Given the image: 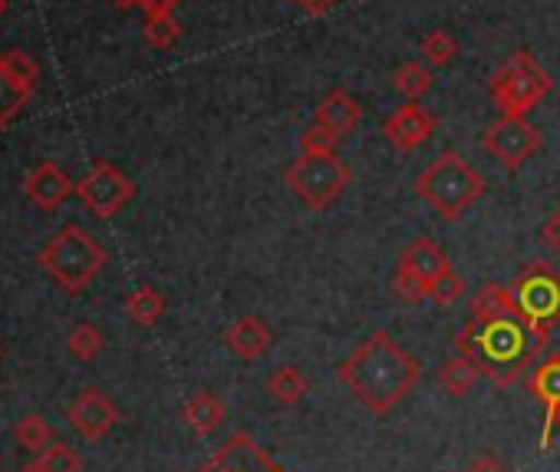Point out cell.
I'll list each match as a JSON object with an SVG mask.
<instances>
[{
	"label": "cell",
	"mask_w": 560,
	"mask_h": 472,
	"mask_svg": "<svg viewBox=\"0 0 560 472\" xmlns=\"http://www.w3.org/2000/svg\"><path fill=\"white\" fill-rule=\"evenodd\" d=\"M527 390H530V396H534V400H540V403H544V410H547L544 426H547V423L557 416V410H560V354L544 357V360L530 370V377H527Z\"/></svg>",
	"instance_id": "18"
},
{
	"label": "cell",
	"mask_w": 560,
	"mask_h": 472,
	"mask_svg": "<svg viewBox=\"0 0 560 472\" xmlns=\"http://www.w3.org/2000/svg\"><path fill=\"white\" fill-rule=\"evenodd\" d=\"M14 439H18L24 449H31V452H44L47 446L57 442V439H54V426H50L40 413L21 416L18 426H14Z\"/></svg>",
	"instance_id": "26"
},
{
	"label": "cell",
	"mask_w": 560,
	"mask_h": 472,
	"mask_svg": "<svg viewBox=\"0 0 560 472\" xmlns=\"http://www.w3.org/2000/svg\"><path fill=\"white\" fill-rule=\"evenodd\" d=\"M284 182L307 208L324 211L347 192L353 172L343 159H337V152H301L288 165Z\"/></svg>",
	"instance_id": "5"
},
{
	"label": "cell",
	"mask_w": 560,
	"mask_h": 472,
	"mask_svg": "<svg viewBox=\"0 0 560 472\" xmlns=\"http://www.w3.org/2000/svg\"><path fill=\"white\" fill-rule=\"evenodd\" d=\"M37 262L67 295H83L106 268L109 255L83 225H67L40 249Z\"/></svg>",
	"instance_id": "3"
},
{
	"label": "cell",
	"mask_w": 560,
	"mask_h": 472,
	"mask_svg": "<svg viewBox=\"0 0 560 472\" xmlns=\"http://www.w3.org/2000/svg\"><path fill=\"white\" fill-rule=\"evenodd\" d=\"M468 311H471V318H478V321H491V318L517 314V304H514L511 285H498V281L481 285V288L471 295Z\"/></svg>",
	"instance_id": "19"
},
{
	"label": "cell",
	"mask_w": 560,
	"mask_h": 472,
	"mask_svg": "<svg viewBox=\"0 0 560 472\" xmlns=\"http://www.w3.org/2000/svg\"><path fill=\"white\" fill-rule=\"evenodd\" d=\"M547 344L550 334L534 331L521 314H504L491 321L471 318L455 337V350L468 357L494 387H514L537 364Z\"/></svg>",
	"instance_id": "2"
},
{
	"label": "cell",
	"mask_w": 560,
	"mask_h": 472,
	"mask_svg": "<svg viewBox=\"0 0 560 472\" xmlns=\"http://www.w3.org/2000/svg\"><path fill=\"white\" fill-rule=\"evenodd\" d=\"M126 314H129V321L139 324V327H155V324L162 321V314H165V298H162L155 288L142 285V288H136V291L126 298Z\"/></svg>",
	"instance_id": "21"
},
{
	"label": "cell",
	"mask_w": 560,
	"mask_h": 472,
	"mask_svg": "<svg viewBox=\"0 0 560 472\" xmlns=\"http://www.w3.org/2000/svg\"><path fill=\"white\" fill-rule=\"evenodd\" d=\"M178 4H182V0H132V8H139L145 18H152V14H172Z\"/></svg>",
	"instance_id": "35"
},
{
	"label": "cell",
	"mask_w": 560,
	"mask_h": 472,
	"mask_svg": "<svg viewBox=\"0 0 560 472\" xmlns=\"http://www.w3.org/2000/svg\"><path fill=\"white\" fill-rule=\"evenodd\" d=\"M31 96H34V90L18 83L4 67H0V129H8L21 116V110L27 106Z\"/></svg>",
	"instance_id": "24"
},
{
	"label": "cell",
	"mask_w": 560,
	"mask_h": 472,
	"mask_svg": "<svg viewBox=\"0 0 560 472\" xmlns=\"http://www.w3.org/2000/svg\"><path fill=\"white\" fill-rule=\"evenodd\" d=\"M517 314L540 334H550L560 324V272L547 262H527L511 281Z\"/></svg>",
	"instance_id": "7"
},
{
	"label": "cell",
	"mask_w": 560,
	"mask_h": 472,
	"mask_svg": "<svg viewBox=\"0 0 560 472\" xmlns=\"http://www.w3.org/2000/svg\"><path fill=\"white\" fill-rule=\"evenodd\" d=\"M550 87L553 80L547 70L527 50H514L491 77V100L501 116H527L550 93Z\"/></svg>",
	"instance_id": "6"
},
{
	"label": "cell",
	"mask_w": 560,
	"mask_h": 472,
	"mask_svg": "<svg viewBox=\"0 0 560 472\" xmlns=\"http://www.w3.org/2000/svg\"><path fill=\"white\" fill-rule=\"evenodd\" d=\"M307 390H311V380H307L298 367H291V364L277 367V370L270 373V380H267V393H270L277 403H284V406L301 403V400L307 396Z\"/></svg>",
	"instance_id": "20"
},
{
	"label": "cell",
	"mask_w": 560,
	"mask_h": 472,
	"mask_svg": "<svg viewBox=\"0 0 560 472\" xmlns=\"http://www.w3.org/2000/svg\"><path fill=\"white\" fill-rule=\"evenodd\" d=\"M142 37L152 50H168L182 41V24L175 21V14H152L145 18Z\"/></svg>",
	"instance_id": "27"
},
{
	"label": "cell",
	"mask_w": 560,
	"mask_h": 472,
	"mask_svg": "<svg viewBox=\"0 0 560 472\" xmlns=\"http://www.w3.org/2000/svg\"><path fill=\"white\" fill-rule=\"evenodd\" d=\"M399 265H406L419 281H425V288H432V281L452 268L445 252L432 239H416L412 245H406V252L399 255Z\"/></svg>",
	"instance_id": "16"
},
{
	"label": "cell",
	"mask_w": 560,
	"mask_h": 472,
	"mask_svg": "<svg viewBox=\"0 0 560 472\" xmlns=\"http://www.w3.org/2000/svg\"><path fill=\"white\" fill-rule=\"evenodd\" d=\"M8 14V0H0V18H4Z\"/></svg>",
	"instance_id": "38"
},
{
	"label": "cell",
	"mask_w": 560,
	"mask_h": 472,
	"mask_svg": "<svg viewBox=\"0 0 560 472\" xmlns=\"http://www.w3.org/2000/svg\"><path fill=\"white\" fill-rule=\"evenodd\" d=\"M422 57H425L432 67H445V64H452V60L458 57V41H455L448 31L435 27V31H429V34L422 37Z\"/></svg>",
	"instance_id": "28"
},
{
	"label": "cell",
	"mask_w": 560,
	"mask_h": 472,
	"mask_svg": "<svg viewBox=\"0 0 560 472\" xmlns=\"http://www.w3.org/2000/svg\"><path fill=\"white\" fill-rule=\"evenodd\" d=\"M540 239L547 242V249L550 252H557L560 255V208L544 221V228H540Z\"/></svg>",
	"instance_id": "34"
},
{
	"label": "cell",
	"mask_w": 560,
	"mask_h": 472,
	"mask_svg": "<svg viewBox=\"0 0 560 472\" xmlns=\"http://www.w3.org/2000/svg\"><path fill=\"white\" fill-rule=\"evenodd\" d=\"M67 347L77 360H93L103 350V331L96 324H77L67 337Z\"/></svg>",
	"instance_id": "30"
},
{
	"label": "cell",
	"mask_w": 560,
	"mask_h": 472,
	"mask_svg": "<svg viewBox=\"0 0 560 472\" xmlns=\"http://www.w3.org/2000/svg\"><path fill=\"white\" fill-rule=\"evenodd\" d=\"M481 146L504 172H517L540 152L544 136L524 116H501L481 133Z\"/></svg>",
	"instance_id": "8"
},
{
	"label": "cell",
	"mask_w": 560,
	"mask_h": 472,
	"mask_svg": "<svg viewBox=\"0 0 560 472\" xmlns=\"http://www.w3.org/2000/svg\"><path fill=\"white\" fill-rule=\"evenodd\" d=\"M83 456L77 449H70L67 442H54L44 452H37V459L24 469V472H83Z\"/></svg>",
	"instance_id": "23"
},
{
	"label": "cell",
	"mask_w": 560,
	"mask_h": 472,
	"mask_svg": "<svg viewBox=\"0 0 560 472\" xmlns=\"http://www.w3.org/2000/svg\"><path fill=\"white\" fill-rule=\"evenodd\" d=\"M478 377H481V370L468 357H462V354L439 367V387L445 393H452V396H465L478 383Z\"/></svg>",
	"instance_id": "22"
},
{
	"label": "cell",
	"mask_w": 560,
	"mask_h": 472,
	"mask_svg": "<svg viewBox=\"0 0 560 472\" xmlns=\"http://www.w3.org/2000/svg\"><path fill=\"white\" fill-rule=\"evenodd\" d=\"M435 126H439V119H435L425 106L406 103V106H399V110L383 123V136H386V142H389L393 149L412 152V149H419V146L435 133Z\"/></svg>",
	"instance_id": "12"
},
{
	"label": "cell",
	"mask_w": 560,
	"mask_h": 472,
	"mask_svg": "<svg viewBox=\"0 0 560 472\" xmlns=\"http://www.w3.org/2000/svg\"><path fill=\"white\" fill-rule=\"evenodd\" d=\"M270 327L260 321V318H254V314H244V318H237L228 331H224V344H228V350L234 354V357H241V360H257V357H264L267 350H270Z\"/></svg>",
	"instance_id": "15"
},
{
	"label": "cell",
	"mask_w": 560,
	"mask_h": 472,
	"mask_svg": "<svg viewBox=\"0 0 560 472\" xmlns=\"http://www.w3.org/2000/svg\"><path fill=\"white\" fill-rule=\"evenodd\" d=\"M393 295H396L399 304H419V301L429 298V288H425V281H419L406 265L396 262V272H393Z\"/></svg>",
	"instance_id": "31"
},
{
	"label": "cell",
	"mask_w": 560,
	"mask_h": 472,
	"mask_svg": "<svg viewBox=\"0 0 560 472\" xmlns=\"http://www.w3.org/2000/svg\"><path fill=\"white\" fill-rule=\"evenodd\" d=\"M77 195L96 218H113L136 198V182L122 169H116L113 162L100 159L77 182Z\"/></svg>",
	"instance_id": "9"
},
{
	"label": "cell",
	"mask_w": 560,
	"mask_h": 472,
	"mask_svg": "<svg viewBox=\"0 0 560 472\" xmlns=\"http://www.w3.org/2000/svg\"><path fill=\"white\" fill-rule=\"evenodd\" d=\"M0 360H4V347H0Z\"/></svg>",
	"instance_id": "39"
},
{
	"label": "cell",
	"mask_w": 560,
	"mask_h": 472,
	"mask_svg": "<svg viewBox=\"0 0 560 472\" xmlns=\"http://www.w3.org/2000/svg\"><path fill=\"white\" fill-rule=\"evenodd\" d=\"M465 472H508V465L504 462H498L494 456H475L471 462H468V469Z\"/></svg>",
	"instance_id": "36"
},
{
	"label": "cell",
	"mask_w": 560,
	"mask_h": 472,
	"mask_svg": "<svg viewBox=\"0 0 560 472\" xmlns=\"http://www.w3.org/2000/svg\"><path fill=\"white\" fill-rule=\"evenodd\" d=\"M337 142L340 136H334L327 126L320 123H311L304 133H301V152H337Z\"/></svg>",
	"instance_id": "32"
},
{
	"label": "cell",
	"mask_w": 560,
	"mask_h": 472,
	"mask_svg": "<svg viewBox=\"0 0 560 472\" xmlns=\"http://www.w3.org/2000/svg\"><path fill=\"white\" fill-rule=\"evenodd\" d=\"M393 87H396L399 96H406L409 103H416L419 96H425V93L432 90V70H429L425 64H419V60L402 64V67L393 73Z\"/></svg>",
	"instance_id": "25"
},
{
	"label": "cell",
	"mask_w": 560,
	"mask_h": 472,
	"mask_svg": "<svg viewBox=\"0 0 560 472\" xmlns=\"http://www.w3.org/2000/svg\"><path fill=\"white\" fill-rule=\"evenodd\" d=\"M67 419L70 426L86 439V442H96L103 436H109L119 423V410L116 403L103 393V390H83L70 410H67Z\"/></svg>",
	"instance_id": "11"
},
{
	"label": "cell",
	"mask_w": 560,
	"mask_h": 472,
	"mask_svg": "<svg viewBox=\"0 0 560 472\" xmlns=\"http://www.w3.org/2000/svg\"><path fill=\"white\" fill-rule=\"evenodd\" d=\"M228 410L224 403L211 393V390H198L188 396V403L182 406V419L195 436H211L221 423H224Z\"/></svg>",
	"instance_id": "17"
},
{
	"label": "cell",
	"mask_w": 560,
	"mask_h": 472,
	"mask_svg": "<svg viewBox=\"0 0 560 472\" xmlns=\"http://www.w3.org/2000/svg\"><path fill=\"white\" fill-rule=\"evenodd\" d=\"M0 67H4L18 83H24L27 90H37L40 67H37V60L27 50H4V54H0Z\"/></svg>",
	"instance_id": "29"
},
{
	"label": "cell",
	"mask_w": 560,
	"mask_h": 472,
	"mask_svg": "<svg viewBox=\"0 0 560 472\" xmlns=\"http://www.w3.org/2000/svg\"><path fill=\"white\" fill-rule=\"evenodd\" d=\"M195 472H288L250 433L228 436Z\"/></svg>",
	"instance_id": "10"
},
{
	"label": "cell",
	"mask_w": 560,
	"mask_h": 472,
	"mask_svg": "<svg viewBox=\"0 0 560 472\" xmlns=\"http://www.w3.org/2000/svg\"><path fill=\"white\" fill-rule=\"evenodd\" d=\"M337 377L370 413L386 416L416 390V383L422 380V367L399 347L389 331H373L340 364Z\"/></svg>",
	"instance_id": "1"
},
{
	"label": "cell",
	"mask_w": 560,
	"mask_h": 472,
	"mask_svg": "<svg viewBox=\"0 0 560 472\" xmlns=\"http://www.w3.org/2000/svg\"><path fill=\"white\" fill-rule=\"evenodd\" d=\"M73 192H77V182H70V175H67L57 162H40V165H37L34 172H27V179H24V195H27L40 211L60 208Z\"/></svg>",
	"instance_id": "13"
},
{
	"label": "cell",
	"mask_w": 560,
	"mask_h": 472,
	"mask_svg": "<svg viewBox=\"0 0 560 472\" xmlns=\"http://www.w3.org/2000/svg\"><path fill=\"white\" fill-rule=\"evenodd\" d=\"M360 119H363V106H360V100L353 96V93H347V90H330L320 103H317V110H314V123H320V126H327L334 136H353L357 133V126H360Z\"/></svg>",
	"instance_id": "14"
},
{
	"label": "cell",
	"mask_w": 560,
	"mask_h": 472,
	"mask_svg": "<svg viewBox=\"0 0 560 472\" xmlns=\"http://www.w3.org/2000/svg\"><path fill=\"white\" fill-rule=\"evenodd\" d=\"M416 195L445 221H455L485 195V175L471 169L458 152H442L416 175Z\"/></svg>",
	"instance_id": "4"
},
{
	"label": "cell",
	"mask_w": 560,
	"mask_h": 472,
	"mask_svg": "<svg viewBox=\"0 0 560 472\" xmlns=\"http://www.w3.org/2000/svg\"><path fill=\"white\" fill-rule=\"evenodd\" d=\"M298 8L304 14H311V18H320V14H327V11L337 8V0H298Z\"/></svg>",
	"instance_id": "37"
},
{
	"label": "cell",
	"mask_w": 560,
	"mask_h": 472,
	"mask_svg": "<svg viewBox=\"0 0 560 472\" xmlns=\"http://www.w3.org/2000/svg\"><path fill=\"white\" fill-rule=\"evenodd\" d=\"M462 291H465V281L448 268L442 278H435L432 281V288H429V298L435 301V304H442V308H448V304H455L458 298H462Z\"/></svg>",
	"instance_id": "33"
}]
</instances>
